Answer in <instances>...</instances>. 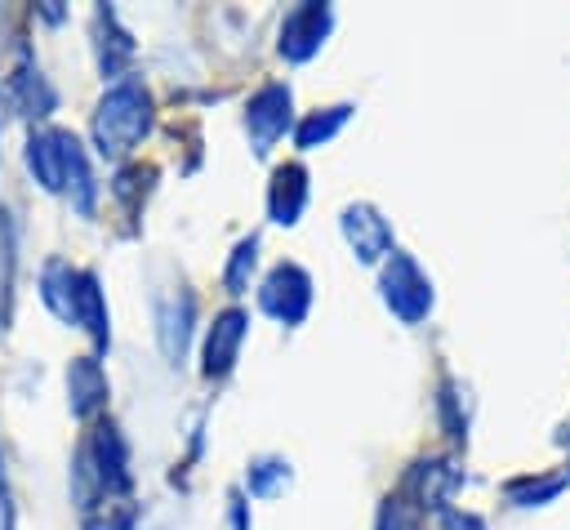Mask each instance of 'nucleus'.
I'll return each instance as SVG.
<instances>
[{"label":"nucleus","instance_id":"obj_1","mask_svg":"<svg viewBox=\"0 0 570 530\" xmlns=\"http://www.w3.org/2000/svg\"><path fill=\"white\" fill-rule=\"evenodd\" d=\"M129 445L111 423H98L85 432L76 463H71V490L80 503L85 530H134V503H129Z\"/></svg>","mask_w":570,"mask_h":530},{"label":"nucleus","instance_id":"obj_2","mask_svg":"<svg viewBox=\"0 0 570 530\" xmlns=\"http://www.w3.org/2000/svg\"><path fill=\"white\" fill-rule=\"evenodd\" d=\"M151 129V94L142 80L125 76L116 85H107V94L94 107V147L107 160H120L125 151H134Z\"/></svg>","mask_w":570,"mask_h":530},{"label":"nucleus","instance_id":"obj_3","mask_svg":"<svg viewBox=\"0 0 570 530\" xmlns=\"http://www.w3.org/2000/svg\"><path fill=\"white\" fill-rule=\"evenodd\" d=\"M379 289H383V303L396 321L405 325H419L428 312H432V281L428 272L405 254V249H392L383 258V276H379Z\"/></svg>","mask_w":570,"mask_h":530},{"label":"nucleus","instance_id":"obj_4","mask_svg":"<svg viewBox=\"0 0 570 530\" xmlns=\"http://www.w3.org/2000/svg\"><path fill=\"white\" fill-rule=\"evenodd\" d=\"M258 307L281 325H303L312 307V276L298 263H276L258 285Z\"/></svg>","mask_w":570,"mask_h":530},{"label":"nucleus","instance_id":"obj_5","mask_svg":"<svg viewBox=\"0 0 570 530\" xmlns=\"http://www.w3.org/2000/svg\"><path fill=\"white\" fill-rule=\"evenodd\" d=\"M294 120V98H289V85L272 80L263 85L249 102H245V129H249V147L254 156H267L276 147V138L289 129Z\"/></svg>","mask_w":570,"mask_h":530},{"label":"nucleus","instance_id":"obj_6","mask_svg":"<svg viewBox=\"0 0 570 530\" xmlns=\"http://www.w3.org/2000/svg\"><path fill=\"white\" fill-rule=\"evenodd\" d=\"M330 27H334V9L321 4V0H307V4L289 9L285 22H281V45H276L281 58H285V62H307V58H316L321 45H325V36H330Z\"/></svg>","mask_w":570,"mask_h":530},{"label":"nucleus","instance_id":"obj_7","mask_svg":"<svg viewBox=\"0 0 570 530\" xmlns=\"http://www.w3.org/2000/svg\"><path fill=\"white\" fill-rule=\"evenodd\" d=\"M76 134L71 129H36L27 138V169L45 192H62L67 187V160L76 151Z\"/></svg>","mask_w":570,"mask_h":530},{"label":"nucleus","instance_id":"obj_8","mask_svg":"<svg viewBox=\"0 0 570 530\" xmlns=\"http://www.w3.org/2000/svg\"><path fill=\"white\" fill-rule=\"evenodd\" d=\"M191 321H196V298H191V289L178 285V289H169V294L156 298V343H160V352H165L169 365L183 361V352H187V343H191Z\"/></svg>","mask_w":570,"mask_h":530},{"label":"nucleus","instance_id":"obj_9","mask_svg":"<svg viewBox=\"0 0 570 530\" xmlns=\"http://www.w3.org/2000/svg\"><path fill=\"white\" fill-rule=\"evenodd\" d=\"M343 236L361 263H379L392 254V223L370 200H356L343 209Z\"/></svg>","mask_w":570,"mask_h":530},{"label":"nucleus","instance_id":"obj_10","mask_svg":"<svg viewBox=\"0 0 570 530\" xmlns=\"http://www.w3.org/2000/svg\"><path fill=\"white\" fill-rule=\"evenodd\" d=\"M245 334H249V316H245L240 307H227V312L214 316V325H209V334H205V352H200V356H205V361H200L205 379H223V374H232Z\"/></svg>","mask_w":570,"mask_h":530},{"label":"nucleus","instance_id":"obj_11","mask_svg":"<svg viewBox=\"0 0 570 530\" xmlns=\"http://www.w3.org/2000/svg\"><path fill=\"white\" fill-rule=\"evenodd\" d=\"M459 481L463 477H459V468L450 459H423V463H414L410 477H405L410 508H419V512H445V503L459 490Z\"/></svg>","mask_w":570,"mask_h":530},{"label":"nucleus","instance_id":"obj_12","mask_svg":"<svg viewBox=\"0 0 570 530\" xmlns=\"http://www.w3.org/2000/svg\"><path fill=\"white\" fill-rule=\"evenodd\" d=\"M67 405L76 419H98L107 410V374L94 356H76L67 365Z\"/></svg>","mask_w":570,"mask_h":530},{"label":"nucleus","instance_id":"obj_13","mask_svg":"<svg viewBox=\"0 0 570 530\" xmlns=\"http://www.w3.org/2000/svg\"><path fill=\"white\" fill-rule=\"evenodd\" d=\"M94 49H98V71L102 80H125V67L134 62V40L129 31H120L116 13L111 9H98L94 13Z\"/></svg>","mask_w":570,"mask_h":530},{"label":"nucleus","instance_id":"obj_14","mask_svg":"<svg viewBox=\"0 0 570 530\" xmlns=\"http://www.w3.org/2000/svg\"><path fill=\"white\" fill-rule=\"evenodd\" d=\"M303 209H307V169L289 160V165H281V169L272 174V187H267V214H272V223L294 227V223L303 218Z\"/></svg>","mask_w":570,"mask_h":530},{"label":"nucleus","instance_id":"obj_15","mask_svg":"<svg viewBox=\"0 0 570 530\" xmlns=\"http://www.w3.org/2000/svg\"><path fill=\"white\" fill-rule=\"evenodd\" d=\"M71 325H80L94 347L102 352L107 338H111V325H107V298H102V285L94 272H80L76 276V307H71Z\"/></svg>","mask_w":570,"mask_h":530},{"label":"nucleus","instance_id":"obj_16","mask_svg":"<svg viewBox=\"0 0 570 530\" xmlns=\"http://www.w3.org/2000/svg\"><path fill=\"white\" fill-rule=\"evenodd\" d=\"M76 267L71 263H62V258H49L45 263V272H40V298H45V307L58 316V321H67L71 325V307H76Z\"/></svg>","mask_w":570,"mask_h":530},{"label":"nucleus","instance_id":"obj_17","mask_svg":"<svg viewBox=\"0 0 570 530\" xmlns=\"http://www.w3.org/2000/svg\"><path fill=\"white\" fill-rule=\"evenodd\" d=\"M9 94H13V102L27 111V116H49L53 111V89H49V80L36 71V67H18L13 71V80H9Z\"/></svg>","mask_w":570,"mask_h":530},{"label":"nucleus","instance_id":"obj_18","mask_svg":"<svg viewBox=\"0 0 570 530\" xmlns=\"http://www.w3.org/2000/svg\"><path fill=\"white\" fill-rule=\"evenodd\" d=\"M347 116H352V107L347 102H338V107H325V111H312V116H303L298 120V129H294V143H298V151H312V147H321V143H330L343 125H347Z\"/></svg>","mask_w":570,"mask_h":530},{"label":"nucleus","instance_id":"obj_19","mask_svg":"<svg viewBox=\"0 0 570 530\" xmlns=\"http://www.w3.org/2000/svg\"><path fill=\"white\" fill-rule=\"evenodd\" d=\"M566 472H548V477H512L508 485H503V494H508V503H517V508H534V503H548V499H557L561 490H566Z\"/></svg>","mask_w":570,"mask_h":530},{"label":"nucleus","instance_id":"obj_20","mask_svg":"<svg viewBox=\"0 0 570 530\" xmlns=\"http://www.w3.org/2000/svg\"><path fill=\"white\" fill-rule=\"evenodd\" d=\"M285 485H289V463H285V459H276V454L254 459V463H249V472H245V490H249L254 499H276Z\"/></svg>","mask_w":570,"mask_h":530},{"label":"nucleus","instance_id":"obj_21","mask_svg":"<svg viewBox=\"0 0 570 530\" xmlns=\"http://www.w3.org/2000/svg\"><path fill=\"white\" fill-rule=\"evenodd\" d=\"M254 267H258V236H249V241H240V245L232 249V258H227V267H223V285H227V294H245Z\"/></svg>","mask_w":570,"mask_h":530},{"label":"nucleus","instance_id":"obj_22","mask_svg":"<svg viewBox=\"0 0 570 530\" xmlns=\"http://www.w3.org/2000/svg\"><path fill=\"white\" fill-rule=\"evenodd\" d=\"M9 294H13V223L0 209V330L9 321Z\"/></svg>","mask_w":570,"mask_h":530},{"label":"nucleus","instance_id":"obj_23","mask_svg":"<svg viewBox=\"0 0 570 530\" xmlns=\"http://www.w3.org/2000/svg\"><path fill=\"white\" fill-rule=\"evenodd\" d=\"M379 530H419L414 508H410L405 499H387V508H383V517H379Z\"/></svg>","mask_w":570,"mask_h":530},{"label":"nucleus","instance_id":"obj_24","mask_svg":"<svg viewBox=\"0 0 570 530\" xmlns=\"http://www.w3.org/2000/svg\"><path fill=\"white\" fill-rule=\"evenodd\" d=\"M441 530H490L476 512H459V508H445L441 512Z\"/></svg>","mask_w":570,"mask_h":530},{"label":"nucleus","instance_id":"obj_25","mask_svg":"<svg viewBox=\"0 0 570 530\" xmlns=\"http://www.w3.org/2000/svg\"><path fill=\"white\" fill-rule=\"evenodd\" d=\"M227 530H249V508H245L240 490L227 494Z\"/></svg>","mask_w":570,"mask_h":530},{"label":"nucleus","instance_id":"obj_26","mask_svg":"<svg viewBox=\"0 0 570 530\" xmlns=\"http://www.w3.org/2000/svg\"><path fill=\"white\" fill-rule=\"evenodd\" d=\"M0 530H13V503H9V477H4V459H0Z\"/></svg>","mask_w":570,"mask_h":530},{"label":"nucleus","instance_id":"obj_27","mask_svg":"<svg viewBox=\"0 0 570 530\" xmlns=\"http://www.w3.org/2000/svg\"><path fill=\"white\" fill-rule=\"evenodd\" d=\"M566 477H570V468H566Z\"/></svg>","mask_w":570,"mask_h":530}]
</instances>
